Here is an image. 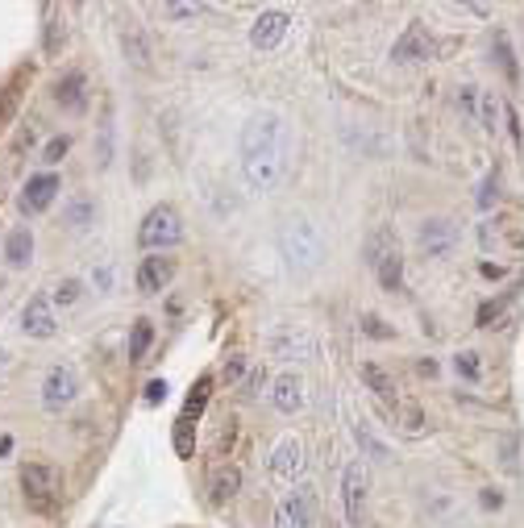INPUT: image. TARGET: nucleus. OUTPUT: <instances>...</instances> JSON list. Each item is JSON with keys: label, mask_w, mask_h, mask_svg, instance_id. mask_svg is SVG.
<instances>
[{"label": "nucleus", "mask_w": 524, "mask_h": 528, "mask_svg": "<svg viewBox=\"0 0 524 528\" xmlns=\"http://www.w3.org/2000/svg\"><path fill=\"white\" fill-rule=\"evenodd\" d=\"M25 80H30V71H13L9 75V84L0 88V133L9 130V121L17 117V105H21V88H25Z\"/></svg>", "instance_id": "obj_20"}, {"label": "nucleus", "mask_w": 524, "mask_h": 528, "mask_svg": "<svg viewBox=\"0 0 524 528\" xmlns=\"http://www.w3.org/2000/svg\"><path fill=\"white\" fill-rule=\"evenodd\" d=\"M4 366H9V358H4V354H0V374H4Z\"/></svg>", "instance_id": "obj_46"}, {"label": "nucleus", "mask_w": 524, "mask_h": 528, "mask_svg": "<svg viewBox=\"0 0 524 528\" xmlns=\"http://www.w3.org/2000/svg\"><path fill=\"white\" fill-rule=\"evenodd\" d=\"M287 25H292V17L287 13H279V9H266L258 17V21L250 25V42H254V50H275L279 42L287 38Z\"/></svg>", "instance_id": "obj_12"}, {"label": "nucleus", "mask_w": 524, "mask_h": 528, "mask_svg": "<svg viewBox=\"0 0 524 528\" xmlns=\"http://www.w3.org/2000/svg\"><path fill=\"white\" fill-rule=\"evenodd\" d=\"M495 59H500L503 75L508 80H520V67H516V54H512V42H508V34H495Z\"/></svg>", "instance_id": "obj_29"}, {"label": "nucleus", "mask_w": 524, "mask_h": 528, "mask_svg": "<svg viewBox=\"0 0 524 528\" xmlns=\"http://www.w3.org/2000/svg\"><path fill=\"white\" fill-rule=\"evenodd\" d=\"M150 341H155L150 321H138V324H133V337H130V362H142L146 349H150Z\"/></svg>", "instance_id": "obj_28"}, {"label": "nucleus", "mask_w": 524, "mask_h": 528, "mask_svg": "<svg viewBox=\"0 0 524 528\" xmlns=\"http://www.w3.org/2000/svg\"><path fill=\"white\" fill-rule=\"evenodd\" d=\"M208 387H213V379H208V374H204L200 383L191 387L188 408H183V421H191V416H200V412H204V404H208Z\"/></svg>", "instance_id": "obj_32"}, {"label": "nucleus", "mask_w": 524, "mask_h": 528, "mask_svg": "<svg viewBox=\"0 0 524 528\" xmlns=\"http://www.w3.org/2000/svg\"><path fill=\"white\" fill-rule=\"evenodd\" d=\"M358 374H362V383H367L379 399H395V379L383 371V366H375V362H362V366H358Z\"/></svg>", "instance_id": "obj_24"}, {"label": "nucleus", "mask_w": 524, "mask_h": 528, "mask_svg": "<svg viewBox=\"0 0 524 528\" xmlns=\"http://www.w3.org/2000/svg\"><path fill=\"white\" fill-rule=\"evenodd\" d=\"M55 105L63 113H84L88 108V75L84 71H67L55 80Z\"/></svg>", "instance_id": "obj_13"}, {"label": "nucleus", "mask_w": 524, "mask_h": 528, "mask_svg": "<svg viewBox=\"0 0 524 528\" xmlns=\"http://www.w3.org/2000/svg\"><path fill=\"white\" fill-rule=\"evenodd\" d=\"M500 113H503V105L491 92H483V105H478V125L487 133H495V121H500Z\"/></svg>", "instance_id": "obj_33"}, {"label": "nucleus", "mask_w": 524, "mask_h": 528, "mask_svg": "<svg viewBox=\"0 0 524 528\" xmlns=\"http://www.w3.org/2000/svg\"><path fill=\"white\" fill-rule=\"evenodd\" d=\"M400 250V238H395V229L392 225H375L367 233V241H362V258H367V266L375 271V266L387 258V254Z\"/></svg>", "instance_id": "obj_17"}, {"label": "nucleus", "mask_w": 524, "mask_h": 528, "mask_svg": "<svg viewBox=\"0 0 524 528\" xmlns=\"http://www.w3.org/2000/svg\"><path fill=\"white\" fill-rule=\"evenodd\" d=\"M458 225H453L450 216H429V221H420L417 229V246L425 258H445V254H453V246H458Z\"/></svg>", "instance_id": "obj_5"}, {"label": "nucleus", "mask_w": 524, "mask_h": 528, "mask_svg": "<svg viewBox=\"0 0 524 528\" xmlns=\"http://www.w3.org/2000/svg\"><path fill=\"white\" fill-rule=\"evenodd\" d=\"M433 54H437V42H433V34L420 21L404 25V34L395 38V46H392L395 63H429Z\"/></svg>", "instance_id": "obj_7"}, {"label": "nucleus", "mask_w": 524, "mask_h": 528, "mask_svg": "<svg viewBox=\"0 0 524 528\" xmlns=\"http://www.w3.org/2000/svg\"><path fill=\"white\" fill-rule=\"evenodd\" d=\"M59 175H50V171H42V175H30L25 180V188H21V213L25 216H38V213H46L50 205H55V196H59Z\"/></svg>", "instance_id": "obj_8"}, {"label": "nucleus", "mask_w": 524, "mask_h": 528, "mask_svg": "<svg viewBox=\"0 0 524 528\" xmlns=\"http://www.w3.org/2000/svg\"><path fill=\"white\" fill-rule=\"evenodd\" d=\"M279 250H283L287 266L300 271V275H308V271H317L325 263V238L312 221H287L279 229Z\"/></svg>", "instance_id": "obj_2"}, {"label": "nucleus", "mask_w": 524, "mask_h": 528, "mask_svg": "<svg viewBox=\"0 0 524 528\" xmlns=\"http://www.w3.org/2000/svg\"><path fill=\"white\" fill-rule=\"evenodd\" d=\"M138 241H142V250L150 254H163L171 246L183 241V216L175 213V205H155L146 213L142 229H138Z\"/></svg>", "instance_id": "obj_3"}, {"label": "nucleus", "mask_w": 524, "mask_h": 528, "mask_svg": "<svg viewBox=\"0 0 524 528\" xmlns=\"http://www.w3.org/2000/svg\"><path fill=\"white\" fill-rule=\"evenodd\" d=\"M287 171V125L279 113H254L241 130V175L258 196L275 192Z\"/></svg>", "instance_id": "obj_1"}, {"label": "nucleus", "mask_w": 524, "mask_h": 528, "mask_svg": "<svg viewBox=\"0 0 524 528\" xmlns=\"http://www.w3.org/2000/svg\"><path fill=\"white\" fill-rule=\"evenodd\" d=\"M196 4H167V17H175V21H188V17H196Z\"/></svg>", "instance_id": "obj_42"}, {"label": "nucleus", "mask_w": 524, "mask_h": 528, "mask_svg": "<svg viewBox=\"0 0 524 528\" xmlns=\"http://www.w3.org/2000/svg\"><path fill=\"white\" fill-rule=\"evenodd\" d=\"M367 495H370V474L362 462H350L342 474V499H346V520L350 528H362L367 520Z\"/></svg>", "instance_id": "obj_6"}, {"label": "nucleus", "mask_w": 524, "mask_h": 528, "mask_svg": "<svg viewBox=\"0 0 524 528\" xmlns=\"http://www.w3.org/2000/svg\"><path fill=\"white\" fill-rule=\"evenodd\" d=\"M354 441H358V449H362L367 457H375V462H387V457H392V449L370 432V424H354Z\"/></svg>", "instance_id": "obj_26"}, {"label": "nucleus", "mask_w": 524, "mask_h": 528, "mask_svg": "<svg viewBox=\"0 0 524 528\" xmlns=\"http://www.w3.org/2000/svg\"><path fill=\"white\" fill-rule=\"evenodd\" d=\"M163 399H167V383H163V379H155V383L146 387V404H163Z\"/></svg>", "instance_id": "obj_41"}, {"label": "nucleus", "mask_w": 524, "mask_h": 528, "mask_svg": "<svg viewBox=\"0 0 524 528\" xmlns=\"http://www.w3.org/2000/svg\"><path fill=\"white\" fill-rule=\"evenodd\" d=\"M171 279H175V258H167V254H150L138 266V291H146V296L171 288Z\"/></svg>", "instance_id": "obj_11"}, {"label": "nucleus", "mask_w": 524, "mask_h": 528, "mask_svg": "<svg viewBox=\"0 0 524 528\" xmlns=\"http://www.w3.org/2000/svg\"><path fill=\"white\" fill-rule=\"evenodd\" d=\"M246 366H250V362H246V354H233V358H225V383H238L241 374H246Z\"/></svg>", "instance_id": "obj_39"}, {"label": "nucleus", "mask_w": 524, "mask_h": 528, "mask_svg": "<svg viewBox=\"0 0 524 528\" xmlns=\"http://www.w3.org/2000/svg\"><path fill=\"white\" fill-rule=\"evenodd\" d=\"M63 46H67V25H63L59 9L55 4H46V29H42V50H46L50 59L55 54H63Z\"/></svg>", "instance_id": "obj_23"}, {"label": "nucleus", "mask_w": 524, "mask_h": 528, "mask_svg": "<svg viewBox=\"0 0 524 528\" xmlns=\"http://www.w3.org/2000/svg\"><path fill=\"white\" fill-rule=\"evenodd\" d=\"M92 221H96V200H88V196H80V200H72V205L63 208V225L88 229Z\"/></svg>", "instance_id": "obj_25"}, {"label": "nucleus", "mask_w": 524, "mask_h": 528, "mask_svg": "<svg viewBox=\"0 0 524 528\" xmlns=\"http://www.w3.org/2000/svg\"><path fill=\"white\" fill-rule=\"evenodd\" d=\"M121 46H125V59H130L133 67H150V50H146L138 29H125V34H121Z\"/></svg>", "instance_id": "obj_27"}, {"label": "nucleus", "mask_w": 524, "mask_h": 528, "mask_svg": "<svg viewBox=\"0 0 524 528\" xmlns=\"http://www.w3.org/2000/svg\"><path fill=\"white\" fill-rule=\"evenodd\" d=\"M4 258H9L13 271H25V266L34 263V233H30V225H17L4 238Z\"/></svg>", "instance_id": "obj_19"}, {"label": "nucleus", "mask_w": 524, "mask_h": 528, "mask_svg": "<svg viewBox=\"0 0 524 528\" xmlns=\"http://www.w3.org/2000/svg\"><path fill=\"white\" fill-rule=\"evenodd\" d=\"M478 105H483V92H478L475 84H462L458 88V113L470 121H478Z\"/></svg>", "instance_id": "obj_31"}, {"label": "nucleus", "mask_w": 524, "mask_h": 528, "mask_svg": "<svg viewBox=\"0 0 524 528\" xmlns=\"http://www.w3.org/2000/svg\"><path fill=\"white\" fill-rule=\"evenodd\" d=\"M478 504H483V507L491 512V507H503V495L495 491V487H483V495H478Z\"/></svg>", "instance_id": "obj_43"}, {"label": "nucleus", "mask_w": 524, "mask_h": 528, "mask_svg": "<svg viewBox=\"0 0 524 528\" xmlns=\"http://www.w3.org/2000/svg\"><path fill=\"white\" fill-rule=\"evenodd\" d=\"M453 371L462 374V379H470V383H478V379H483V362H478L475 349H462V354L453 358Z\"/></svg>", "instance_id": "obj_30"}, {"label": "nucleus", "mask_w": 524, "mask_h": 528, "mask_svg": "<svg viewBox=\"0 0 524 528\" xmlns=\"http://www.w3.org/2000/svg\"><path fill=\"white\" fill-rule=\"evenodd\" d=\"M358 324H362V333H370V337H379V341H387V337H395V329H387V324H383L379 321V316H362V321H358Z\"/></svg>", "instance_id": "obj_38"}, {"label": "nucleus", "mask_w": 524, "mask_h": 528, "mask_svg": "<svg viewBox=\"0 0 524 528\" xmlns=\"http://www.w3.org/2000/svg\"><path fill=\"white\" fill-rule=\"evenodd\" d=\"M503 304H508V296H500V300H487V304H483V308H478V324L487 329V324L503 313Z\"/></svg>", "instance_id": "obj_40"}, {"label": "nucleus", "mask_w": 524, "mask_h": 528, "mask_svg": "<svg viewBox=\"0 0 524 528\" xmlns=\"http://www.w3.org/2000/svg\"><path fill=\"white\" fill-rule=\"evenodd\" d=\"M271 404L283 412V416H296V412L304 408V383H300L296 371H283L271 383Z\"/></svg>", "instance_id": "obj_14"}, {"label": "nucleus", "mask_w": 524, "mask_h": 528, "mask_svg": "<svg viewBox=\"0 0 524 528\" xmlns=\"http://www.w3.org/2000/svg\"><path fill=\"white\" fill-rule=\"evenodd\" d=\"M275 358H308L312 354V337L304 333V329H292V333H279L271 341Z\"/></svg>", "instance_id": "obj_21"}, {"label": "nucleus", "mask_w": 524, "mask_h": 528, "mask_svg": "<svg viewBox=\"0 0 524 528\" xmlns=\"http://www.w3.org/2000/svg\"><path fill=\"white\" fill-rule=\"evenodd\" d=\"M75 396H80V374H75L72 366H55V371L46 374V383H42V404H46L50 412H63Z\"/></svg>", "instance_id": "obj_9"}, {"label": "nucleus", "mask_w": 524, "mask_h": 528, "mask_svg": "<svg viewBox=\"0 0 524 528\" xmlns=\"http://www.w3.org/2000/svg\"><path fill=\"white\" fill-rule=\"evenodd\" d=\"M80 296H84V283H80V279H63L59 288H55V300H50V304H63V308H72Z\"/></svg>", "instance_id": "obj_34"}, {"label": "nucleus", "mask_w": 524, "mask_h": 528, "mask_svg": "<svg viewBox=\"0 0 524 528\" xmlns=\"http://www.w3.org/2000/svg\"><path fill=\"white\" fill-rule=\"evenodd\" d=\"M67 150H72V138H67V133H59V138H50V142H46L42 158H46V163H63V155H67Z\"/></svg>", "instance_id": "obj_36"}, {"label": "nucleus", "mask_w": 524, "mask_h": 528, "mask_svg": "<svg viewBox=\"0 0 524 528\" xmlns=\"http://www.w3.org/2000/svg\"><path fill=\"white\" fill-rule=\"evenodd\" d=\"M21 329L25 337H38V341H46V337L59 333V321H55V304L46 296H34V300L25 304L21 313Z\"/></svg>", "instance_id": "obj_10"}, {"label": "nucleus", "mask_w": 524, "mask_h": 528, "mask_svg": "<svg viewBox=\"0 0 524 528\" xmlns=\"http://www.w3.org/2000/svg\"><path fill=\"white\" fill-rule=\"evenodd\" d=\"M275 528H312V499L304 491L287 495L279 512H275Z\"/></svg>", "instance_id": "obj_16"}, {"label": "nucleus", "mask_w": 524, "mask_h": 528, "mask_svg": "<svg viewBox=\"0 0 524 528\" xmlns=\"http://www.w3.org/2000/svg\"><path fill=\"white\" fill-rule=\"evenodd\" d=\"M478 271H483V275H487V279H503V275H508V271H503L500 263H483V266H478Z\"/></svg>", "instance_id": "obj_45"}, {"label": "nucleus", "mask_w": 524, "mask_h": 528, "mask_svg": "<svg viewBox=\"0 0 524 528\" xmlns=\"http://www.w3.org/2000/svg\"><path fill=\"white\" fill-rule=\"evenodd\" d=\"M21 487H25V499H30V507H38V512H50L55 507V499H59V470L46 466V462H25L21 466Z\"/></svg>", "instance_id": "obj_4"}, {"label": "nucleus", "mask_w": 524, "mask_h": 528, "mask_svg": "<svg viewBox=\"0 0 524 528\" xmlns=\"http://www.w3.org/2000/svg\"><path fill=\"white\" fill-rule=\"evenodd\" d=\"M300 470H304V445H300L296 437H283V441L271 449V474L292 482Z\"/></svg>", "instance_id": "obj_15"}, {"label": "nucleus", "mask_w": 524, "mask_h": 528, "mask_svg": "<svg viewBox=\"0 0 524 528\" xmlns=\"http://www.w3.org/2000/svg\"><path fill=\"white\" fill-rule=\"evenodd\" d=\"M191 429H196V424L179 416V424H175V454L179 457H191V449H196V441H191Z\"/></svg>", "instance_id": "obj_35"}, {"label": "nucleus", "mask_w": 524, "mask_h": 528, "mask_svg": "<svg viewBox=\"0 0 524 528\" xmlns=\"http://www.w3.org/2000/svg\"><path fill=\"white\" fill-rule=\"evenodd\" d=\"M495 200H500V175H487L483 188H478V208H491Z\"/></svg>", "instance_id": "obj_37"}, {"label": "nucleus", "mask_w": 524, "mask_h": 528, "mask_svg": "<svg viewBox=\"0 0 524 528\" xmlns=\"http://www.w3.org/2000/svg\"><path fill=\"white\" fill-rule=\"evenodd\" d=\"M375 279H379L383 291H404V250L387 254V258L375 266Z\"/></svg>", "instance_id": "obj_22"}, {"label": "nucleus", "mask_w": 524, "mask_h": 528, "mask_svg": "<svg viewBox=\"0 0 524 528\" xmlns=\"http://www.w3.org/2000/svg\"><path fill=\"white\" fill-rule=\"evenodd\" d=\"M404 416H408V432L425 429V416H420V408H404Z\"/></svg>", "instance_id": "obj_44"}, {"label": "nucleus", "mask_w": 524, "mask_h": 528, "mask_svg": "<svg viewBox=\"0 0 524 528\" xmlns=\"http://www.w3.org/2000/svg\"><path fill=\"white\" fill-rule=\"evenodd\" d=\"M208 491H213V504H229V499L241 491V470L233 466V462L213 466V474H208Z\"/></svg>", "instance_id": "obj_18"}]
</instances>
